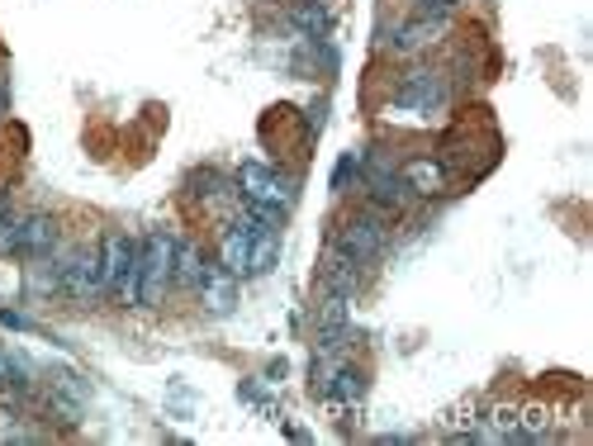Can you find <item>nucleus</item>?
I'll return each mask as SVG.
<instances>
[{
  "mask_svg": "<svg viewBox=\"0 0 593 446\" xmlns=\"http://www.w3.org/2000/svg\"><path fill=\"white\" fill-rule=\"evenodd\" d=\"M281 257V233H267V238H252V275H267Z\"/></svg>",
  "mask_w": 593,
  "mask_h": 446,
  "instance_id": "obj_18",
  "label": "nucleus"
},
{
  "mask_svg": "<svg viewBox=\"0 0 593 446\" xmlns=\"http://www.w3.org/2000/svg\"><path fill=\"white\" fill-rule=\"evenodd\" d=\"M100 285L119 295V305H138V243L114 233L100 257Z\"/></svg>",
  "mask_w": 593,
  "mask_h": 446,
  "instance_id": "obj_4",
  "label": "nucleus"
},
{
  "mask_svg": "<svg viewBox=\"0 0 593 446\" xmlns=\"http://www.w3.org/2000/svg\"><path fill=\"white\" fill-rule=\"evenodd\" d=\"M399 176H404V186L413 190V195H442V190H446V166L432 162V157H418V162H408Z\"/></svg>",
  "mask_w": 593,
  "mask_h": 446,
  "instance_id": "obj_12",
  "label": "nucleus"
},
{
  "mask_svg": "<svg viewBox=\"0 0 593 446\" xmlns=\"http://www.w3.org/2000/svg\"><path fill=\"white\" fill-rule=\"evenodd\" d=\"M437 34H442V20H413V24H394L385 44L394 52H423L428 44H437Z\"/></svg>",
  "mask_w": 593,
  "mask_h": 446,
  "instance_id": "obj_11",
  "label": "nucleus"
},
{
  "mask_svg": "<svg viewBox=\"0 0 593 446\" xmlns=\"http://www.w3.org/2000/svg\"><path fill=\"white\" fill-rule=\"evenodd\" d=\"M237 195H243L247 205L289 209V205H295V181L281 176V172H275V166H267V162H247L243 172H237Z\"/></svg>",
  "mask_w": 593,
  "mask_h": 446,
  "instance_id": "obj_5",
  "label": "nucleus"
},
{
  "mask_svg": "<svg viewBox=\"0 0 593 446\" xmlns=\"http://www.w3.org/2000/svg\"><path fill=\"white\" fill-rule=\"evenodd\" d=\"M361 166H366V157H361V152L342 157V162H337V172H333V190H342V186H347V181H351V172H361Z\"/></svg>",
  "mask_w": 593,
  "mask_h": 446,
  "instance_id": "obj_20",
  "label": "nucleus"
},
{
  "mask_svg": "<svg viewBox=\"0 0 593 446\" xmlns=\"http://www.w3.org/2000/svg\"><path fill=\"white\" fill-rule=\"evenodd\" d=\"M446 100H452V82H446V72H432V67L404 72V82L394 86V110H399V114H418V120H428V114L446 110Z\"/></svg>",
  "mask_w": 593,
  "mask_h": 446,
  "instance_id": "obj_2",
  "label": "nucleus"
},
{
  "mask_svg": "<svg viewBox=\"0 0 593 446\" xmlns=\"http://www.w3.org/2000/svg\"><path fill=\"white\" fill-rule=\"evenodd\" d=\"M295 24L309 38H323L328 34V5H323V0H299V5H295Z\"/></svg>",
  "mask_w": 593,
  "mask_h": 446,
  "instance_id": "obj_15",
  "label": "nucleus"
},
{
  "mask_svg": "<svg viewBox=\"0 0 593 446\" xmlns=\"http://www.w3.org/2000/svg\"><path fill=\"white\" fill-rule=\"evenodd\" d=\"M323 120H328V104H313V110H309V134H319Z\"/></svg>",
  "mask_w": 593,
  "mask_h": 446,
  "instance_id": "obj_21",
  "label": "nucleus"
},
{
  "mask_svg": "<svg viewBox=\"0 0 593 446\" xmlns=\"http://www.w3.org/2000/svg\"><path fill=\"white\" fill-rule=\"evenodd\" d=\"M0 385L29 389V361H20L15 351H5V347H0Z\"/></svg>",
  "mask_w": 593,
  "mask_h": 446,
  "instance_id": "obj_17",
  "label": "nucleus"
},
{
  "mask_svg": "<svg viewBox=\"0 0 593 446\" xmlns=\"http://www.w3.org/2000/svg\"><path fill=\"white\" fill-rule=\"evenodd\" d=\"M205 252L195 243H176V267H171V281L176 285H200L205 281Z\"/></svg>",
  "mask_w": 593,
  "mask_h": 446,
  "instance_id": "obj_14",
  "label": "nucleus"
},
{
  "mask_svg": "<svg viewBox=\"0 0 593 446\" xmlns=\"http://www.w3.org/2000/svg\"><path fill=\"white\" fill-rule=\"evenodd\" d=\"M171 267H176V238L171 233H148V243L138 247V305H162Z\"/></svg>",
  "mask_w": 593,
  "mask_h": 446,
  "instance_id": "obj_1",
  "label": "nucleus"
},
{
  "mask_svg": "<svg viewBox=\"0 0 593 446\" xmlns=\"http://www.w3.org/2000/svg\"><path fill=\"white\" fill-rule=\"evenodd\" d=\"M323 285H328V295H356L361 290V261L347 257L342 247L333 243V252L323 257Z\"/></svg>",
  "mask_w": 593,
  "mask_h": 446,
  "instance_id": "obj_6",
  "label": "nucleus"
},
{
  "mask_svg": "<svg viewBox=\"0 0 593 446\" xmlns=\"http://www.w3.org/2000/svg\"><path fill=\"white\" fill-rule=\"evenodd\" d=\"M219 267L228 275H252V233L228 223V233H223V243H219Z\"/></svg>",
  "mask_w": 593,
  "mask_h": 446,
  "instance_id": "obj_10",
  "label": "nucleus"
},
{
  "mask_svg": "<svg viewBox=\"0 0 593 446\" xmlns=\"http://www.w3.org/2000/svg\"><path fill=\"white\" fill-rule=\"evenodd\" d=\"M319 389L328 399H337V404H361L366 399V375L351 371V366H337V371H328V380Z\"/></svg>",
  "mask_w": 593,
  "mask_h": 446,
  "instance_id": "obj_13",
  "label": "nucleus"
},
{
  "mask_svg": "<svg viewBox=\"0 0 593 446\" xmlns=\"http://www.w3.org/2000/svg\"><path fill=\"white\" fill-rule=\"evenodd\" d=\"M319 323L323 327H347V295H328L323 309H319Z\"/></svg>",
  "mask_w": 593,
  "mask_h": 446,
  "instance_id": "obj_19",
  "label": "nucleus"
},
{
  "mask_svg": "<svg viewBox=\"0 0 593 446\" xmlns=\"http://www.w3.org/2000/svg\"><path fill=\"white\" fill-rule=\"evenodd\" d=\"M58 247V223H52L48 214H34V219H20L15 228V252L24 257H44Z\"/></svg>",
  "mask_w": 593,
  "mask_h": 446,
  "instance_id": "obj_8",
  "label": "nucleus"
},
{
  "mask_svg": "<svg viewBox=\"0 0 593 446\" xmlns=\"http://www.w3.org/2000/svg\"><path fill=\"white\" fill-rule=\"evenodd\" d=\"M237 186H228L219 172H195L190 176V195H200V200H228Z\"/></svg>",
  "mask_w": 593,
  "mask_h": 446,
  "instance_id": "obj_16",
  "label": "nucleus"
},
{
  "mask_svg": "<svg viewBox=\"0 0 593 446\" xmlns=\"http://www.w3.org/2000/svg\"><path fill=\"white\" fill-rule=\"evenodd\" d=\"M337 247L361 261V267H371V261H380L385 257V247H390V214H380V209H361V214L342 219Z\"/></svg>",
  "mask_w": 593,
  "mask_h": 446,
  "instance_id": "obj_3",
  "label": "nucleus"
},
{
  "mask_svg": "<svg viewBox=\"0 0 593 446\" xmlns=\"http://www.w3.org/2000/svg\"><path fill=\"white\" fill-rule=\"evenodd\" d=\"M62 290H72L76 299H90V295H104V285H100V257H67L62 261Z\"/></svg>",
  "mask_w": 593,
  "mask_h": 446,
  "instance_id": "obj_7",
  "label": "nucleus"
},
{
  "mask_svg": "<svg viewBox=\"0 0 593 446\" xmlns=\"http://www.w3.org/2000/svg\"><path fill=\"white\" fill-rule=\"evenodd\" d=\"M0 214H10V200H5V190H0Z\"/></svg>",
  "mask_w": 593,
  "mask_h": 446,
  "instance_id": "obj_22",
  "label": "nucleus"
},
{
  "mask_svg": "<svg viewBox=\"0 0 593 446\" xmlns=\"http://www.w3.org/2000/svg\"><path fill=\"white\" fill-rule=\"evenodd\" d=\"M195 290H200L209 313H233V305H237V275H228L223 267H205V281L195 285Z\"/></svg>",
  "mask_w": 593,
  "mask_h": 446,
  "instance_id": "obj_9",
  "label": "nucleus"
}]
</instances>
